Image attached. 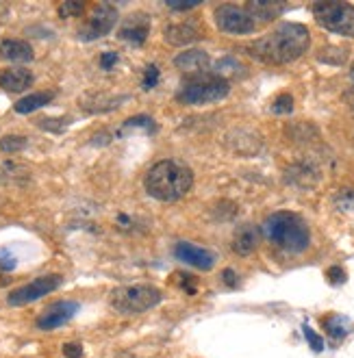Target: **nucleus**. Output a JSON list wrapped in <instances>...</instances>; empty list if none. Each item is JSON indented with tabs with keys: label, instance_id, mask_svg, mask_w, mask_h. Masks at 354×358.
<instances>
[{
	"label": "nucleus",
	"instance_id": "1",
	"mask_svg": "<svg viewBox=\"0 0 354 358\" xmlns=\"http://www.w3.org/2000/svg\"><path fill=\"white\" fill-rule=\"evenodd\" d=\"M311 44L309 37V29L296 22H285L278 24L272 33L257 39L255 44L248 46L250 57H255L263 63H274V66H281V63H291L300 59Z\"/></svg>",
	"mask_w": 354,
	"mask_h": 358
},
{
	"label": "nucleus",
	"instance_id": "2",
	"mask_svg": "<svg viewBox=\"0 0 354 358\" xmlns=\"http://www.w3.org/2000/svg\"><path fill=\"white\" fill-rule=\"evenodd\" d=\"M194 185V174L187 165L178 161H159L155 163L143 178V187L148 196L159 202H176L190 194Z\"/></svg>",
	"mask_w": 354,
	"mask_h": 358
},
{
	"label": "nucleus",
	"instance_id": "3",
	"mask_svg": "<svg viewBox=\"0 0 354 358\" xmlns=\"http://www.w3.org/2000/svg\"><path fill=\"white\" fill-rule=\"evenodd\" d=\"M263 235L267 241H272L285 252H291V255L304 252L311 243L306 222L296 213H289V210H278V213L269 215L263 222Z\"/></svg>",
	"mask_w": 354,
	"mask_h": 358
},
{
	"label": "nucleus",
	"instance_id": "4",
	"mask_svg": "<svg viewBox=\"0 0 354 358\" xmlns=\"http://www.w3.org/2000/svg\"><path fill=\"white\" fill-rule=\"evenodd\" d=\"M228 92H231L228 80H224L215 74H198L187 83H183L180 92L176 94V100L183 104L198 107V104H209V102H218V100L226 98Z\"/></svg>",
	"mask_w": 354,
	"mask_h": 358
},
{
	"label": "nucleus",
	"instance_id": "5",
	"mask_svg": "<svg viewBox=\"0 0 354 358\" xmlns=\"http://www.w3.org/2000/svg\"><path fill=\"white\" fill-rule=\"evenodd\" d=\"M161 291L153 285H129L111 293V306L122 315H139L161 302Z\"/></svg>",
	"mask_w": 354,
	"mask_h": 358
},
{
	"label": "nucleus",
	"instance_id": "6",
	"mask_svg": "<svg viewBox=\"0 0 354 358\" xmlns=\"http://www.w3.org/2000/svg\"><path fill=\"white\" fill-rule=\"evenodd\" d=\"M318 22L344 37H354V5L350 3H316L311 7Z\"/></svg>",
	"mask_w": 354,
	"mask_h": 358
},
{
	"label": "nucleus",
	"instance_id": "7",
	"mask_svg": "<svg viewBox=\"0 0 354 358\" xmlns=\"http://www.w3.org/2000/svg\"><path fill=\"white\" fill-rule=\"evenodd\" d=\"M115 22H118V9L111 3H100L94 7L92 15L87 17V22L80 27L78 39L94 41V39L105 37L113 31Z\"/></svg>",
	"mask_w": 354,
	"mask_h": 358
},
{
	"label": "nucleus",
	"instance_id": "8",
	"mask_svg": "<svg viewBox=\"0 0 354 358\" xmlns=\"http://www.w3.org/2000/svg\"><path fill=\"white\" fill-rule=\"evenodd\" d=\"M61 282H64V278L59 276V273H48V276H39L35 278L33 282L20 287L15 291H11V296L7 298V302L11 306H24V304H31L39 298L48 296V293H52L55 289L61 287Z\"/></svg>",
	"mask_w": 354,
	"mask_h": 358
},
{
	"label": "nucleus",
	"instance_id": "9",
	"mask_svg": "<svg viewBox=\"0 0 354 358\" xmlns=\"http://www.w3.org/2000/svg\"><path fill=\"white\" fill-rule=\"evenodd\" d=\"M215 24L220 31L231 35H248L257 29V22L250 13L237 5H220L215 9Z\"/></svg>",
	"mask_w": 354,
	"mask_h": 358
},
{
	"label": "nucleus",
	"instance_id": "10",
	"mask_svg": "<svg viewBox=\"0 0 354 358\" xmlns=\"http://www.w3.org/2000/svg\"><path fill=\"white\" fill-rule=\"evenodd\" d=\"M76 313H78V304L76 302H70V300L55 302V304H50L37 317V328L39 330H55L59 326L68 324Z\"/></svg>",
	"mask_w": 354,
	"mask_h": 358
},
{
	"label": "nucleus",
	"instance_id": "11",
	"mask_svg": "<svg viewBox=\"0 0 354 358\" xmlns=\"http://www.w3.org/2000/svg\"><path fill=\"white\" fill-rule=\"evenodd\" d=\"M174 257L178 261H183L185 265H192V267L202 269V271H209L215 265V255H213V252L204 250L200 245H194V243H187V241L176 243Z\"/></svg>",
	"mask_w": 354,
	"mask_h": 358
},
{
	"label": "nucleus",
	"instance_id": "12",
	"mask_svg": "<svg viewBox=\"0 0 354 358\" xmlns=\"http://www.w3.org/2000/svg\"><path fill=\"white\" fill-rule=\"evenodd\" d=\"M148 33H150V20L146 13H133L127 17V22L120 27V33L118 37L129 41L133 46H141L146 39H148Z\"/></svg>",
	"mask_w": 354,
	"mask_h": 358
},
{
	"label": "nucleus",
	"instance_id": "13",
	"mask_svg": "<svg viewBox=\"0 0 354 358\" xmlns=\"http://www.w3.org/2000/svg\"><path fill=\"white\" fill-rule=\"evenodd\" d=\"M129 96H113V94H87L78 100L80 109L87 113H107L118 109L122 102H127Z\"/></svg>",
	"mask_w": 354,
	"mask_h": 358
},
{
	"label": "nucleus",
	"instance_id": "14",
	"mask_svg": "<svg viewBox=\"0 0 354 358\" xmlns=\"http://www.w3.org/2000/svg\"><path fill=\"white\" fill-rule=\"evenodd\" d=\"M174 66L187 74H204L211 66V59L204 50H185L174 59Z\"/></svg>",
	"mask_w": 354,
	"mask_h": 358
},
{
	"label": "nucleus",
	"instance_id": "15",
	"mask_svg": "<svg viewBox=\"0 0 354 358\" xmlns=\"http://www.w3.org/2000/svg\"><path fill=\"white\" fill-rule=\"evenodd\" d=\"M165 41L172 46H187V44H194L202 37L200 29L192 22H185V24H170L163 33Z\"/></svg>",
	"mask_w": 354,
	"mask_h": 358
},
{
	"label": "nucleus",
	"instance_id": "16",
	"mask_svg": "<svg viewBox=\"0 0 354 358\" xmlns=\"http://www.w3.org/2000/svg\"><path fill=\"white\" fill-rule=\"evenodd\" d=\"M259 245V228L253 224H243L235 230L233 237V250L237 252L239 257H248L253 255Z\"/></svg>",
	"mask_w": 354,
	"mask_h": 358
},
{
	"label": "nucleus",
	"instance_id": "17",
	"mask_svg": "<svg viewBox=\"0 0 354 358\" xmlns=\"http://www.w3.org/2000/svg\"><path fill=\"white\" fill-rule=\"evenodd\" d=\"M31 85H33V74L24 68H11L0 74V87L5 92L17 94V92L29 90Z\"/></svg>",
	"mask_w": 354,
	"mask_h": 358
},
{
	"label": "nucleus",
	"instance_id": "18",
	"mask_svg": "<svg viewBox=\"0 0 354 358\" xmlns=\"http://www.w3.org/2000/svg\"><path fill=\"white\" fill-rule=\"evenodd\" d=\"M0 57L7 61L27 63L33 59V48L22 39H5V41H0Z\"/></svg>",
	"mask_w": 354,
	"mask_h": 358
},
{
	"label": "nucleus",
	"instance_id": "19",
	"mask_svg": "<svg viewBox=\"0 0 354 358\" xmlns=\"http://www.w3.org/2000/svg\"><path fill=\"white\" fill-rule=\"evenodd\" d=\"M287 9V5H281V3H248L246 5V11L250 13V17H259L263 22H269V20L278 17L283 11Z\"/></svg>",
	"mask_w": 354,
	"mask_h": 358
},
{
	"label": "nucleus",
	"instance_id": "20",
	"mask_svg": "<svg viewBox=\"0 0 354 358\" xmlns=\"http://www.w3.org/2000/svg\"><path fill=\"white\" fill-rule=\"evenodd\" d=\"M55 98L52 92H37V94H31L22 100H17L15 102V113H33L41 107H46V104Z\"/></svg>",
	"mask_w": 354,
	"mask_h": 358
},
{
	"label": "nucleus",
	"instance_id": "21",
	"mask_svg": "<svg viewBox=\"0 0 354 358\" xmlns=\"http://www.w3.org/2000/svg\"><path fill=\"white\" fill-rule=\"evenodd\" d=\"M322 326L332 339H344V336L352 330V322L348 317H344V315H328L326 320H322Z\"/></svg>",
	"mask_w": 354,
	"mask_h": 358
},
{
	"label": "nucleus",
	"instance_id": "22",
	"mask_svg": "<svg viewBox=\"0 0 354 358\" xmlns=\"http://www.w3.org/2000/svg\"><path fill=\"white\" fill-rule=\"evenodd\" d=\"M133 129H143L146 133H155V131H157V124H155V120L148 117V115H135V117H131V120L124 122L122 133L133 131Z\"/></svg>",
	"mask_w": 354,
	"mask_h": 358
},
{
	"label": "nucleus",
	"instance_id": "23",
	"mask_svg": "<svg viewBox=\"0 0 354 358\" xmlns=\"http://www.w3.org/2000/svg\"><path fill=\"white\" fill-rule=\"evenodd\" d=\"M27 137H20V135H7L0 139V150L3 152H20L27 148Z\"/></svg>",
	"mask_w": 354,
	"mask_h": 358
},
{
	"label": "nucleus",
	"instance_id": "24",
	"mask_svg": "<svg viewBox=\"0 0 354 358\" xmlns=\"http://www.w3.org/2000/svg\"><path fill=\"white\" fill-rule=\"evenodd\" d=\"M239 70H241L239 63H237L235 59H231V57H226V59L218 61V66H215V76H220V78H224V80H226V76L237 74Z\"/></svg>",
	"mask_w": 354,
	"mask_h": 358
},
{
	"label": "nucleus",
	"instance_id": "25",
	"mask_svg": "<svg viewBox=\"0 0 354 358\" xmlns=\"http://www.w3.org/2000/svg\"><path fill=\"white\" fill-rule=\"evenodd\" d=\"M335 206L339 210H350V213H354V189H341L335 196Z\"/></svg>",
	"mask_w": 354,
	"mask_h": 358
},
{
	"label": "nucleus",
	"instance_id": "26",
	"mask_svg": "<svg viewBox=\"0 0 354 358\" xmlns=\"http://www.w3.org/2000/svg\"><path fill=\"white\" fill-rule=\"evenodd\" d=\"M272 111H274L276 115L291 113V111H294V98H291L289 94H281V96L274 100V104H272Z\"/></svg>",
	"mask_w": 354,
	"mask_h": 358
},
{
	"label": "nucleus",
	"instance_id": "27",
	"mask_svg": "<svg viewBox=\"0 0 354 358\" xmlns=\"http://www.w3.org/2000/svg\"><path fill=\"white\" fill-rule=\"evenodd\" d=\"M83 9H85V5H83V3H76V0H68V3L59 5L57 11H59L61 17H76V15L83 13Z\"/></svg>",
	"mask_w": 354,
	"mask_h": 358
},
{
	"label": "nucleus",
	"instance_id": "28",
	"mask_svg": "<svg viewBox=\"0 0 354 358\" xmlns=\"http://www.w3.org/2000/svg\"><path fill=\"white\" fill-rule=\"evenodd\" d=\"M159 85V68L157 66H148L143 70V80H141V87L143 90H155Z\"/></svg>",
	"mask_w": 354,
	"mask_h": 358
},
{
	"label": "nucleus",
	"instance_id": "29",
	"mask_svg": "<svg viewBox=\"0 0 354 358\" xmlns=\"http://www.w3.org/2000/svg\"><path fill=\"white\" fill-rule=\"evenodd\" d=\"M322 52L324 55H320V59L326 61V63H335V66H341V63L346 61V50L344 48H326Z\"/></svg>",
	"mask_w": 354,
	"mask_h": 358
},
{
	"label": "nucleus",
	"instance_id": "30",
	"mask_svg": "<svg viewBox=\"0 0 354 358\" xmlns=\"http://www.w3.org/2000/svg\"><path fill=\"white\" fill-rule=\"evenodd\" d=\"M302 332H304V336H306V341H309V345L313 348V352H322L324 350V339L318 334V332H313L311 330V326H302Z\"/></svg>",
	"mask_w": 354,
	"mask_h": 358
},
{
	"label": "nucleus",
	"instance_id": "31",
	"mask_svg": "<svg viewBox=\"0 0 354 358\" xmlns=\"http://www.w3.org/2000/svg\"><path fill=\"white\" fill-rule=\"evenodd\" d=\"M15 265H17V257L13 255V252L9 248L0 250V269H3V271H11V269H15Z\"/></svg>",
	"mask_w": 354,
	"mask_h": 358
},
{
	"label": "nucleus",
	"instance_id": "32",
	"mask_svg": "<svg viewBox=\"0 0 354 358\" xmlns=\"http://www.w3.org/2000/svg\"><path fill=\"white\" fill-rule=\"evenodd\" d=\"M326 278H328L330 285H344L348 276H346V271H344L339 265H335V267H330V269L326 271Z\"/></svg>",
	"mask_w": 354,
	"mask_h": 358
},
{
	"label": "nucleus",
	"instance_id": "33",
	"mask_svg": "<svg viewBox=\"0 0 354 358\" xmlns=\"http://www.w3.org/2000/svg\"><path fill=\"white\" fill-rule=\"evenodd\" d=\"M118 61H120L118 52H111V50H107V52H102V57H100V68H102V70H111Z\"/></svg>",
	"mask_w": 354,
	"mask_h": 358
},
{
	"label": "nucleus",
	"instance_id": "34",
	"mask_svg": "<svg viewBox=\"0 0 354 358\" xmlns=\"http://www.w3.org/2000/svg\"><path fill=\"white\" fill-rule=\"evenodd\" d=\"M222 280H224V285H226V287H231V289H235V287L239 285L237 273H235L233 269H224V271H222Z\"/></svg>",
	"mask_w": 354,
	"mask_h": 358
},
{
	"label": "nucleus",
	"instance_id": "35",
	"mask_svg": "<svg viewBox=\"0 0 354 358\" xmlns=\"http://www.w3.org/2000/svg\"><path fill=\"white\" fill-rule=\"evenodd\" d=\"M80 354H83V348L78 343H66L64 345V356L66 358H80Z\"/></svg>",
	"mask_w": 354,
	"mask_h": 358
},
{
	"label": "nucleus",
	"instance_id": "36",
	"mask_svg": "<svg viewBox=\"0 0 354 358\" xmlns=\"http://www.w3.org/2000/svg\"><path fill=\"white\" fill-rule=\"evenodd\" d=\"M180 278V285H183V289L187 291V293H190V296H194V293H196V287H194V276H187V273H185V276H178Z\"/></svg>",
	"mask_w": 354,
	"mask_h": 358
},
{
	"label": "nucleus",
	"instance_id": "37",
	"mask_svg": "<svg viewBox=\"0 0 354 358\" xmlns=\"http://www.w3.org/2000/svg\"><path fill=\"white\" fill-rule=\"evenodd\" d=\"M198 5L200 3H168V7L174 11H190V9H196Z\"/></svg>",
	"mask_w": 354,
	"mask_h": 358
},
{
	"label": "nucleus",
	"instance_id": "38",
	"mask_svg": "<svg viewBox=\"0 0 354 358\" xmlns=\"http://www.w3.org/2000/svg\"><path fill=\"white\" fill-rule=\"evenodd\" d=\"M3 285H7V278L3 276V273H0V287H3Z\"/></svg>",
	"mask_w": 354,
	"mask_h": 358
},
{
	"label": "nucleus",
	"instance_id": "39",
	"mask_svg": "<svg viewBox=\"0 0 354 358\" xmlns=\"http://www.w3.org/2000/svg\"><path fill=\"white\" fill-rule=\"evenodd\" d=\"M350 80H352V85H354V66H352V70H350Z\"/></svg>",
	"mask_w": 354,
	"mask_h": 358
}]
</instances>
